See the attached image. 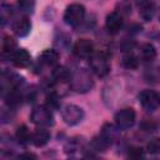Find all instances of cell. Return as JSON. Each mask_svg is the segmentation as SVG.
Listing matches in <instances>:
<instances>
[{"instance_id": "6da1fadb", "label": "cell", "mask_w": 160, "mask_h": 160, "mask_svg": "<svg viewBox=\"0 0 160 160\" xmlns=\"http://www.w3.org/2000/svg\"><path fill=\"white\" fill-rule=\"evenodd\" d=\"M90 68L91 70L100 78L105 76L110 71V62H109V56L104 52H94L90 59Z\"/></svg>"}, {"instance_id": "7a4b0ae2", "label": "cell", "mask_w": 160, "mask_h": 160, "mask_svg": "<svg viewBox=\"0 0 160 160\" xmlns=\"http://www.w3.org/2000/svg\"><path fill=\"white\" fill-rule=\"evenodd\" d=\"M84 16H85V8L81 4L75 2L66 8L64 12V21L70 26H78L82 22Z\"/></svg>"}, {"instance_id": "3957f363", "label": "cell", "mask_w": 160, "mask_h": 160, "mask_svg": "<svg viewBox=\"0 0 160 160\" xmlns=\"http://www.w3.org/2000/svg\"><path fill=\"white\" fill-rule=\"evenodd\" d=\"M61 116H62V120L68 125H76L84 119V111L80 106L74 105V104H69V105H65L62 108Z\"/></svg>"}, {"instance_id": "277c9868", "label": "cell", "mask_w": 160, "mask_h": 160, "mask_svg": "<svg viewBox=\"0 0 160 160\" xmlns=\"http://www.w3.org/2000/svg\"><path fill=\"white\" fill-rule=\"evenodd\" d=\"M30 120L39 126H49L54 122L52 114L50 111V108L48 106H36L31 112Z\"/></svg>"}, {"instance_id": "5b68a950", "label": "cell", "mask_w": 160, "mask_h": 160, "mask_svg": "<svg viewBox=\"0 0 160 160\" xmlns=\"http://www.w3.org/2000/svg\"><path fill=\"white\" fill-rule=\"evenodd\" d=\"M135 119H136V114H135L134 109H131V108H125V109L119 110L114 118L115 124L121 130L130 129L135 124Z\"/></svg>"}, {"instance_id": "8992f818", "label": "cell", "mask_w": 160, "mask_h": 160, "mask_svg": "<svg viewBox=\"0 0 160 160\" xmlns=\"http://www.w3.org/2000/svg\"><path fill=\"white\" fill-rule=\"evenodd\" d=\"M139 101L146 111H155L160 106V96L154 90H142L139 94Z\"/></svg>"}, {"instance_id": "52a82bcc", "label": "cell", "mask_w": 160, "mask_h": 160, "mask_svg": "<svg viewBox=\"0 0 160 160\" xmlns=\"http://www.w3.org/2000/svg\"><path fill=\"white\" fill-rule=\"evenodd\" d=\"M72 52L79 59H90L94 54V44L88 39H80L75 42Z\"/></svg>"}, {"instance_id": "ba28073f", "label": "cell", "mask_w": 160, "mask_h": 160, "mask_svg": "<svg viewBox=\"0 0 160 160\" xmlns=\"http://www.w3.org/2000/svg\"><path fill=\"white\" fill-rule=\"evenodd\" d=\"M71 81H72V89L75 91H79V92L80 91H88L92 86L91 78L85 71L76 74L74 78H71Z\"/></svg>"}, {"instance_id": "9c48e42d", "label": "cell", "mask_w": 160, "mask_h": 160, "mask_svg": "<svg viewBox=\"0 0 160 160\" xmlns=\"http://www.w3.org/2000/svg\"><path fill=\"white\" fill-rule=\"evenodd\" d=\"M139 15L144 21H150L155 14V5L151 0H139L138 1Z\"/></svg>"}, {"instance_id": "30bf717a", "label": "cell", "mask_w": 160, "mask_h": 160, "mask_svg": "<svg viewBox=\"0 0 160 160\" xmlns=\"http://www.w3.org/2000/svg\"><path fill=\"white\" fill-rule=\"evenodd\" d=\"M122 15L112 11L106 16V29L110 34H118L122 28Z\"/></svg>"}, {"instance_id": "8fae6325", "label": "cell", "mask_w": 160, "mask_h": 160, "mask_svg": "<svg viewBox=\"0 0 160 160\" xmlns=\"http://www.w3.org/2000/svg\"><path fill=\"white\" fill-rule=\"evenodd\" d=\"M11 61L16 68H26L30 65L31 58L25 49H18L11 54Z\"/></svg>"}, {"instance_id": "7c38bea8", "label": "cell", "mask_w": 160, "mask_h": 160, "mask_svg": "<svg viewBox=\"0 0 160 160\" xmlns=\"http://www.w3.org/2000/svg\"><path fill=\"white\" fill-rule=\"evenodd\" d=\"M102 139L108 142V144H112L114 141L118 140L119 135H120V128L118 125H112V124H105L101 129V134Z\"/></svg>"}, {"instance_id": "4fadbf2b", "label": "cell", "mask_w": 160, "mask_h": 160, "mask_svg": "<svg viewBox=\"0 0 160 160\" xmlns=\"http://www.w3.org/2000/svg\"><path fill=\"white\" fill-rule=\"evenodd\" d=\"M12 30H14L15 35H18L20 38L26 36L30 32V30H31V22L29 20V18L28 16H24V18L16 20L12 24Z\"/></svg>"}, {"instance_id": "5bb4252c", "label": "cell", "mask_w": 160, "mask_h": 160, "mask_svg": "<svg viewBox=\"0 0 160 160\" xmlns=\"http://www.w3.org/2000/svg\"><path fill=\"white\" fill-rule=\"evenodd\" d=\"M49 140H50V132L42 128L36 129L31 135V142L38 148L46 145L49 142Z\"/></svg>"}, {"instance_id": "9a60e30c", "label": "cell", "mask_w": 160, "mask_h": 160, "mask_svg": "<svg viewBox=\"0 0 160 160\" xmlns=\"http://www.w3.org/2000/svg\"><path fill=\"white\" fill-rule=\"evenodd\" d=\"M58 61H59V54L51 49L44 50L39 56V62L46 66H54L58 64Z\"/></svg>"}, {"instance_id": "2e32d148", "label": "cell", "mask_w": 160, "mask_h": 160, "mask_svg": "<svg viewBox=\"0 0 160 160\" xmlns=\"http://www.w3.org/2000/svg\"><path fill=\"white\" fill-rule=\"evenodd\" d=\"M155 58H156V50H155L154 45L150 42L142 44L140 48V59L145 62H150Z\"/></svg>"}, {"instance_id": "e0dca14e", "label": "cell", "mask_w": 160, "mask_h": 160, "mask_svg": "<svg viewBox=\"0 0 160 160\" xmlns=\"http://www.w3.org/2000/svg\"><path fill=\"white\" fill-rule=\"evenodd\" d=\"M71 78H72L71 72L68 69L62 68V66L56 68L54 70V79L58 82H69V81H71Z\"/></svg>"}, {"instance_id": "ac0fdd59", "label": "cell", "mask_w": 160, "mask_h": 160, "mask_svg": "<svg viewBox=\"0 0 160 160\" xmlns=\"http://www.w3.org/2000/svg\"><path fill=\"white\" fill-rule=\"evenodd\" d=\"M15 48H16V42L15 40L6 35L4 36V40H2V45H1V49H2V54H12L15 51Z\"/></svg>"}, {"instance_id": "d6986e66", "label": "cell", "mask_w": 160, "mask_h": 160, "mask_svg": "<svg viewBox=\"0 0 160 160\" xmlns=\"http://www.w3.org/2000/svg\"><path fill=\"white\" fill-rule=\"evenodd\" d=\"M16 139H18V141L20 144H26V142H29L31 140V135H30V132H29V130H28V128L25 125H21V126L18 128Z\"/></svg>"}, {"instance_id": "ffe728a7", "label": "cell", "mask_w": 160, "mask_h": 160, "mask_svg": "<svg viewBox=\"0 0 160 160\" xmlns=\"http://www.w3.org/2000/svg\"><path fill=\"white\" fill-rule=\"evenodd\" d=\"M122 65L126 69H136L138 65H139V60H138V58L132 52H129V54L124 55V58H122Z\"/></svg>"}, {"instance_id": "44dd1931", "label": "cell", "mask_w": 160, "mask_h": 160, "mask_svg": "<svg viewBox=\"0 0 160 160\" xmlns=\"http://www.w3.org/2000/svg\"><path fill=\"white\" fill-rule=\"evenodd\" d=\"M18 6L21 11L24 12H32L34 8H35V1L34 0H18Z\"/></svg>"}, {"instance_id": "7402d4cb", "label": "cell", "mask_w": 160, "mask_h": 160, "mask_svg": "<svg viewBox=\"0 0 160 160\" xmlns=\"http://www.w3.org/2000/svg\"><path fill=\"white\" fill-rule=\"evenodd\" d=\"M148 151L150 154H160V139H152L148 144Z\"/></svg>"}, {"instance_id": "603a6c76", "label": "cell", "mask_w": 160, "mask_h": 160, "mask_svg": "<svg viewBox=\"0 0 160 160\" xmlns=\"http://www.w3.org/2000/svg\"><path fill=\"white\" fill-rule=\"evenodd\" d=\"M129 156L130 158H142L144 156V151L140 148H132L129 151Z\"/></svg>"}, {"instance_id": "cb8c5ba5", "label": "cell", "mask_w": 160, "mask_h": 160, "mask_svg": "<svg viewBox=\"0 0 160 160\" xmlns=\"http://www.w3.org/2000/svg\"><path fill=\"white\" fill-rule=\"evenodd\" d=\"M19 158H36V156L32 154H24V155H20Z\"/></svg>"}, {"instance_id": "d4e9b609", "label": "cell", "mask_w": 160, "mask_h": 160, "mask_svg": "<svg viewBox=\"0 0 160 160\" xmlns=\"http://www.w3.org/2000/svg\"><path fill=\"white\" fill-rule=\"evenodd\" d=\"M159 20H160V15H159Z\"/></svg>"}]
</instances>
